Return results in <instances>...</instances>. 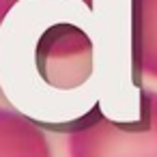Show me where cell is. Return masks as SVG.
Wrapping results in <instances>:
<instances>
[{
    "mask_svg": "<svg viewBox=\"0 0 157 157\" xmlns=\"http://www.w3.org/2000/svg\"><path fill=\"white\" fill-rule=\"evenodd\" d=\"M69 157H157V93L140 95L138 118L97 114L69 133Z\"/></svg>",
    "mask_w": 157,
    "mask_h": 157,
    "instance_id": "cell-1",
    "label": "cell"
},
{
    "mask_svg": "<svg viewBox=\"0 0 157 157\" xmlns=\"http://www.w3.org/2000/svg\"><path fill=\"white\" fill-rule=\"evenodd\" d=\"M37 69L41 78L58 90H71L84 84L93 69L90 39L71 24L48 28L37 45Z\"/></svg>",
    "mask_w": 157,
    "mask_h": 157,
    "instance_id": "cell-2",
    "label": "cell"
},
{
    "mask_svg": "<svg viewBox=\"0 0 157 157\" xmlns=\"http://www.w3.org/2000/svg\"><path fill=\"white\" fill-rule=\"evenodd\" d=\"M0 157H52V148L33 121L0 108Z\"/></svg>",
    "mask_w": 157,
    "mask_h": 157,
    "instance_id": "cell-3",
    "label": "cell"
},
{
    "mask_svg": "<svg viewBox=\"0 0 157 157\" xmlns=\"http://www.w3.org/2000/svg\"><path fill=\"white\" fill-rule=\"evenodd\" d=\"M133 60L142 75L157 78V0H136Z\"/></svg>",
    "mask_w": 157,
    "mask_h": 157,
    "instance_id": "cell-4",
    "label": "cell"
},
{
    "mask_svg": "<svg viewBox=\"0 0 157 157\" xmlns=\"http://www.w3.org/2000/svg\"><path fill=\"white\" fill-rule=\"evenodd\" d=\"M17 2H20V0H0V22L7 17V13H9ZM82 2H84L88 9H93V0H82Z\"/></svg>",
    "mask_w": 157,
    "mask_h": 157,
    "instance_id": "cell-5",
    "label": "cell"
}]
</instances>
